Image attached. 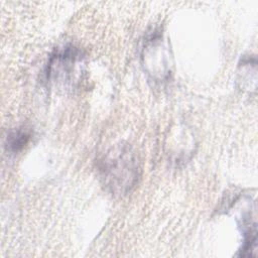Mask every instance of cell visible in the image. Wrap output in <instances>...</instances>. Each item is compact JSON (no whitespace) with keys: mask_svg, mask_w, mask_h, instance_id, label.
<instances>
[{"mask_svg":"<svg viewBox=\"0 0 258 258\" xmlns=\"http://www.w3.org/2000/svg\"><path fill=\"white\" fill-rule=\"evenodd\" d=\"M97 171L105 188L113 196L122 197L138 183L141 165L133 148L120 143L110 148L98 160Z\"/></svg>","mask_w":258,"mask_h":258,"instance_id":"cell-1","label":"cell"},{"mask_svg":"<svg viewBox=\"0 0 258 258\" xmlns=\"http://www.w3.org/2000/svg\"><path fill=\"white\" fill-rule=\"evenodd\" d=\"M83 59L82 51L73 45L56 49L46 64V82L55 86H72L81 73Z\"/></svg>","mask_w":258,"mask_h":258,"instance_id":"cell-2","label":"cell"},{"mask_svg":"<svg viewBox=\"0 0 258 258\" xmlns=\"http://www.w3.org/2000/svg\"><path fill=\"white\" fill-rule=\"evenodd\" d=\"M141 58L144 70L154 83L161 84L170 79V56L160 30L154 29L144 40Z\"/></svg>","mask_w":258,"mask_h":258,"instance_id":"cell-3","label":"cell"},{"mask_svg":"<svg viewBox=\"0 0 258 258\" xmlns=\"http://www.w3.org/2000/svg\"><path fill=\"white\" fill-rule=\"evenodd\" d=\"M32 137V132L29 128L19 127L11 130L7 137L5 146L9 152L16 153L22 150L29 142Z\"/></svg>","mask_w":258,"mask_h":258,"instance_id":"cell-4","label":"cell"}]
</instances>
